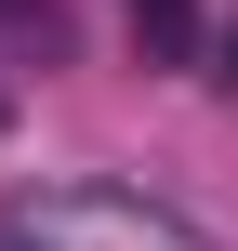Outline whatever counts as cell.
Listing matches in <instances>:
<instances>
[{"mask_svg": "<svg viewBox=\"0 0 238 251\" xmlns=\"http://www.w3.org/2000/svg\"><path fill=\"white\" fill-rule=\"evenodd\" d=\"M132 40H146V66H185L199 53V0H132Z\"/></svg>", "mask_w": 238, "mask_h": 251, "instance_id": "obj_2", "label": "cell"}, {"mask_svg": "<svg viewBox=\"0 0 238 251\" xmlns=\"http://www.w3.org/2000/svg\"><path fill=\"white\" fill-rule=\"evenodd\" d=\"M0 119H13V93H0Z\"/></svg>", "mask_w": 238, "mask_h": 251, "instance_id": "obj_4", "label": "cell"}, {"mask_svg": "<svg viewBox=\"0 0 238 251\" xmlns=\"http://www.w3.org/2000/svg\"><path fill=\"white\" fill-rule=\"evenodd\" d=\"M225 79H238V13H225Z\"/></svg>", "mask_w": 238, "mask_h": 251, "instance_id": "obj_3", "label": "cell"}, {"mask_svg": "<svg viewBox=\"0 0 238 251\" xmlns=\"http://www.w3.org/2000/svg\"><path fill=\"white\" fill-rule=\"evenodd\" d=\"M0 238L13 251H212L185 212H159V199H132V185H13Z\"/></svg>", "mask_w": 238, "mask_h": 251, "instance_id": "obj_1", "label": "cell"}]
</instances>
